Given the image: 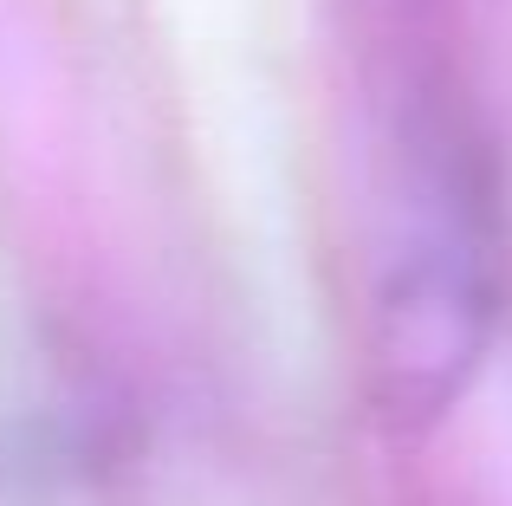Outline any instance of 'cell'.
Instances as JSON below:
<instances>
[{
    "instance_id": "1",
    "label": "cell",
    "mask_w": 512,
    "mask_h": 506,
    "mask_svg": "<svg viewBox=\"0 0 512 506\" xmlns=\"http://www.w3.org/2000/svg\"><path fill=\"white\" fill-rule=\"evenodd\" d=\"M500 331V215L480 143L448 104L402 130V189L370 286V396L396 429H435L467 403Z\"/></svg>"
}]
</instances>
